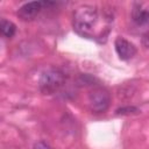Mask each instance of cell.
<instances>
[{"instance_id": "1", "label": "cell", "mask_w": 149, "mask_h": 149, "mask_svg": "<svg viewBox=\"0 0 149 149\" xmlns=\"http://www.w3.org/2000/svg\"><path fill=\"white\" fill-rule=\"evenodd\" d=\"M112 26L113 14L97 6H80L73 14V28L77 34L97 42L106 41Z\"/></svg>"}, {"instance_id": "2", "label": "cell", "mask_w": 149, "mask_h": 149, "mask_svg": "<svg viewBox=\"0 0 149 149\" xmlns=\"http://www.w3.org/2000/svg\"><path fill=\"white\" fill-rule=\"evenodd\" d=\"M65 81L64 73L58 69H49L41 74L38 87L43 94L56 93Z\"/></svg>"}, {"instance_id": "3", "label": "cell", "mask_w": 149, "mask_h": 149, "mask_svg": "<svg viewBox=\"0 0 149 149\" xmlns=\"http://www.w3.org/2000/svg\"><path fill=\"white\" fill-rule=\"evenodd\" d=\"M111 104V95L107 90L102 87L94 88L88 95V105L92 112L104 113L107 111Z\"/></svg>"}, {"instance_id": "4", "label": "cell", "mask_w": 149, "mask_h": 149, "mask_svg": "<svg viewBox=\"0 0 149 149\" xmlns=\"http://www.w3.org/2000/svg\"><path fill=\"white\" fill-rule=\"evenodd\" d=\"M54 2L50 1H30L22 5L17 10V16L23 21H29L36 17V15L43 9V7L52 6Z\"/></svg>"}, {"instance_id": "5", "label": "cell", "mask_w": 149, "mask_h": 149, "mask_svg": "<svg viewBox=\"0 0 149 149\" xmlns=\"http://www.w3.org/2000/svg\"><path fill=\"white\" fill-rule=\"evenodd\" d=\"M114 47L119 58L122 61H128L136 54V48L134 47V44L123 37H118L114 42Z\"/></svg>"}, {"instance_id": "6", "label": "cell", "mask_w": 149, "mask_h": 149, "mask_svg": "<svg viewBox=\"0 0 149 149\" xmlns=\"http://www.w3.org/2000/svg\"><path fill=\"white\" fill-rule=\"evenodd\" d=\"M132 19L136 26L149 23V2H136L132 9Z\"/></svg>"}, {"instance_id": "7", "label": "cell", "mask_w": 149, "mask_h": 149, "mask_svg": "<svg viewBox=\"0 0 149 149\" xmlns=\"http://www.w3.org/2000/svg\"><path fill=\"white\" fill-rule=\"evenodd\" d=\"M0 29H1V33H2V35H3L5 37L10 38V37H13V36L15 35L16 26H15L13 22L2 19V20H1V23H0Z\"/></svg>"}, {"instance_id": "8", "label": "cell", "mask_w": 149, "mask_h": 149, "mask_svg": "<svg viewBox=\"0 0 149 149\" xmlns=\"http://www.w3.org/2000/svg\"><path fill=\"white\" fill-rule=\"evenodd\" d=\"M139 109L136 107H121L116 109V114H132V113H137Z\"/></svg>"}, {"instance_id": "9", "label": "cell", "mask_w": 149, "mask_h": 149, "mask_svg": "<svg viewBox=\"0 0 149 149\" xmlns=\"http://www.w3.org/2000/svg\"><path fill=\"white\" fill-rule=\"evenodd\" d=\"M142 44L149 49V28L144 31V34L142 35Z\"/></svg>"}, {"instance_id": "10", "label": "cell", "mask_w": 149, "mask_h": 149, "mask_svg": "<svg viewBox=\"0 0 149 149\" xmlns=\"http://www.w3.org/2000/svg\"><path fill=\"white\" fill-rule=\"evenodd\" d=\"M34 149H52V148H51L50 146H48L47 143H44L43 141H40V142L35 143Z\"/></svg>"}]
</instances>
